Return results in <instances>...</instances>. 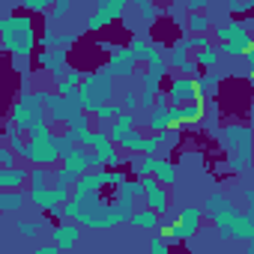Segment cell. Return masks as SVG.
<instances>
[{"label":"cell","instance_id":"1","mask_svg":"<svg viewBox=\"0 0 254 254\" xmlns=\"http://www.w3.org/2000/svg\"><path fill=\"white\" fill-rule=\"evenodd\" d=\"M33 48H36V33L30 15H6L0 21V51L12 57H30Z\"/></svg>","mask_w":254,"mask_h":254},{"label":"cell","instance_id":"2","mask_svg":"<svg viewBox=\"0 0 254 254\" xmlns=\"http://www.w3.org/2000/svg\"><path fill=\"white\" fill-rule=\"evenodd\" d=\"M215 230L221 233V239H236V242H251L254 239V218L251 212H239L230 200H224L212 215Z\"/></svg>","mask_w":254,"mask_h":254},{"label":"cell","instance_id":"3","mask_svg":"<svg viewBox=\"0 0 254 254\" xmlns=\"http://www.w3.org/2000/svg\"><path fill=\"white\" fill-rule=\"evenodd\" d=\"M75 96H78V102H81V108H84V111H93L96 105H102V102H108V99L114 96L111 78H108V75H102V72H90V75H84V78H81V84H78Z\"/></svg>","mask_w":254,"mask_h":254},{"label":"cell","instance_id":"4","mask_svg":"<svg viewBox=\"0 0 254 254\" xmlns=\"http://www.w3.org/2000/svg\"><path fill=\"white\" fill-rule=\"evenodd\" d=\"M72 197V189L69 186H30V191H27V200L33 203V206H39V209H45V212H51L54 218H60L63 215V203Z\"/></svg>","mask_w":254,"mask_h":254},{"label":"cell","instance_id":"5","mask_svg":"<svg viewBox=\"0 0 254 254\" xmlns=\"http://www.w3.org/2000/svg\"><path fill=\"white\" fill-rule=\"evenodd\" d=\"M21 159H27L30 165L54 168V165L60 162V153H57V135H51V138H39V141H27Z\"/></svg>","mask_w":254,"mask_h":254},{"label":"cell","instance_id":"6","mask_svg":"<svg viewBox=\"0 0 254 254\" xmlns=\"http://www.w3.org/2000/svg\"><path fill=\"white\" fill-rule=\"evenodd\" d=\"M215 135L227 153H248L251 150V129L245 123H230L224 129H218Z\"/></svg>","mask_w":254,"mask_h":254},{"label":"cell","instance_id":"7","mask_svg":"<svg viewBox=\"0 0 254 254\" xmlns=\"http://www.w3.org/2000/svg\"><path fill=\"white\" fill-rule=\"evenodd\" d=\"M135 66H138V63H135V57L129 54V48H117V45H114V48H111V60H108L99 72L108 75L111 81H114V78H132Z\"/></svg>","mask_w":254,"mask_h":254},{"label":"cell","instance_id":"8","mask_svg":"<svg viewBox=\"0 0 254 254\" xmlns=\"http://www.w3.org/2000/svg\"><path fill=\"white\" fill-rule=\"evenodd\" d=\"M123 162H126V156L114 141H102L99 147L90 150V168H120Z\"/></svg>","mask_w":254,"mask_h":254},{"label":"cell","instance_id":"9","mask_svg":"<svg viewBox=\"0 0 254 254\" xmlns=\"http://www.w3.org/2000/svg\"><path fill=\"white\" fill-rule=\"evenodd\" d=\"M191 48H189V39H180V42H174L171 45V51H168V66H174V69H180V75H197V63L191 60V54H189Z\"/></svg>","mask_w":254,"mask_h":254},{"label":"cell","instance_id":"10","mask_svg":"<svg viewBox=\"0 0 254 254\" xmlns=\"http://www.w3.org/2000/svg\"><path fill=\"white\" fill-rule=\"evenodd\" d=\"M81 224L78 221H66V218H60V224L51 230V242L60 248V251H72L78 242H81Z\"/></svg>","mask_w":254,"mask_h":254},{"label":"cell","instance_id":"11","mask_svg":"<svg viewBox=\"0 0 254 254\" xmlns=\"http://www.w3.org/2000/svg\"><path fill=\"white\" fill-rule=\"evenodd\" d=\"M197 87H194V78L191 75H177L171 81V90H168V102L171 105H186V102H197Z\"/></svg>","mask_w":254,"mask_h":254},{"label":"cell","instance_id":"12","mask_svg":"<svg viewBox=\"0 0 254 254\" xmlns=\"http://www.w3.org/2000/svg\"><path fill=\"white\" fill-rule=\"evenodd\" d=\"M212 36H215L218 42H239V45H245V48H254V42H251V33H248V24H245V21L218 24V27L212 30Z\"/></svg>","mask_w":254,"mask_h":254},{"label":"cell","instance_id":"13","mask_svg":"<svg viewBox=\"0 0 254 254\" xmlns=\"http://www.w3.org/2000/svg\"><path fill=\"white\" fill-rule=\"evenodd\" d=\"M66 60H69V54H66L63 45H57V48H42V54H39V66H42L51 78H60V75L69 69Z\"/></svg>","mask_w":254,"mask_h":254},{"label":"cell","instance_id":"14","mask_svg":"<svg viewBox=\"0 0 254 254\" xmlns=\"http://www.w3.org/2000/svg\"><path fill=\"white\" fill-rule=\"evenodd\" d=\"M135 126H138V111H126V108H123V111H120V114L105 126L108 141H114V144H117L126 132H129V129H135Z\"/></svg>","mask_w":254,"mask_h":254},{"label":"cell","instance_id":"15","mask_svg":"<svg viewBox=\"0 0 254 254\" xmlns=\"http://www.w3.org/2000/svg\"><path fill=\"white\" fill-rule=\"evenodd\" d=\"M60 159H63V168L72 171L75 177H81L84 171H90V150L81 147V144H75V147H72L69 153H63Z\"/></svg>","mask_w":254,"mask_h":254},{"label":"cell","instance_id":"16","mask_svg":"<svg viewBox=\"0 0 254 254\" xmlns=\"http://www.w3.org/2000/svg\"><path fill=\"white\" fill-rule=\"evenodd\" d=\"M27 171L30 168H24V165H0V189H24Z\"/></svg>","mask_w":254,"mask_h":254},{"label":"cell","instance_id":"17","mask_svg":"<svg viewBox=\"0 0 254 254\" xmlns=\"http://www.w3.org/2000/svg\"><path fill=\"white\" fill-rule=\"evenodd\" d=\"M129 224L135 227V230H159V212L156 209H150V206H138V209H132V215H129Z\"/></svg>","mask_w":254,"mask_h":254},{"label":"cell","instance_id":"18","mask_svg":"<svg viewBox=\"0 0 254 254\" xmlns=\"http://www.w3.org/2000/svg\"><path fill=\"white\" fill-rule=\"evenodd\" d=\"M126 9H129V0H102V3L96 6V15H99L105 24H111V21L123 18Z\"/></svg>","mask_w":254,"mask_h":254},{"label":"cell","instance_id":"19","mask_svg":"<svg viewBox=\"0 0 254 254\" xmlns=\"http://www.w3.org/2000/svg\"><path fill=\"white\" fill-rule=\"evenodd\" d=\"M132 6H135V12H138V21H141L144 27H153V24H156V21L165 15V12L156 6V0H135Z\"/></svg>","mask_w":254,"mask_h":254},{"label":"cell","instance_id":"20","mask_svg":"<svg viewBox=\"0 0 254 254\" xmlns=\"http://www.w3.org/2000/svg\"><path fill=\"white\" fill-rule=\"evenodd\" d=\"M81 78H84V72H78V69H66L60 78H54V90H57L60 96H75Z\"/></svg>","mask_w":254,"mask_h":254},{"label":"cell","instance_id":"21","mask_svg":"<svg viewBox=\"0 0 254 254\" xmlns=\"http://www.w3.org/2000/svg\"><path fill=\"white\" fill-rule=\"evenodd\" d=\"M218 84H221V75L215 72H203V75H194V87H197V96L206 102V96L212 99L218 93Z\"/></svg>","mask_w":254,"mask_h":254},{"label":"cell","instance_id":"22","mask_svg":"<svg viewBox=\"0 0 254 254\" xmlns=\"http://www.w3.org/2000/svg\"><path fill=\"white\" fill-rule=\"evenodd\" d=\"M203 111H206V102H203V99L180 105V126H197L200 117H203Z\"/></svg>","mask_w":254,"mask_h":254},{"label":"cell","instance_id":"23","mask_svg":"<svg viewBox=\"0 0 254 254\" xmlns=\"http://www.w3.org/2000/svg\"><path fill=\"white\" fill-rule=\"evenodd\" d=\"M177 174H180V168L171 162V159H162L159 156V162H156V171H153V177L162 183V186H174L177 183Z\"/></svg>","mask_w":254,"mask_h":254},{"label":"cell","instance_id":"24","mask_svg":"<svg viewBox=\"0 0 254 254\" xmlns=\"http://www.w3.org/2000/svg\"><path fill=\"white\" fill-rule=\"evenodd\" d=\"M168 105H171V102H168ZM168 105L150 111V117H147L150 132H165V129H171V111H168Z\"/></svg>","mask_w":254,"mask_h":254},{"label":"cell","instance_id":"25","mask_svg":"<svg viewBox=\"0 0 254 254\" xmlns=\"http://www.w3.org/2000/svg\"><path fill=\"white\" fill-rule=\"evenodd\" d=\"M120 111H123V105H117V102H111V99H108V102H102V105H96V108L90 111V117H93L96 123H102V126H108V123H111V120H114V117H117Z\"/></svg>","mask_w":254,"mask_h":254},{"label":"cell","instance_id":"26","mask_svg":"<svg viewBox=\"0 0 254 254\" xmlns=\"http://www.w3.org/2000/svg\"><path fill=\"white\" fill-rule=\"evenodd\" d=\"M183 27L189 33H209V15H203V12H186Z\"/></svg>","mask_w":254,"mask_h":254},{"label":"cell","instance_id":"27","mask_svg":"<svg viewBox=\"0 0 254 254\" xmlns=\"http://www.w3.org/2000/svg\"><path fill=\"white\" fill-rule=\"evenodd\" d=\"M194 63H197V69H212L221 57H218V51H215V45H206V48H197L194 51V57H191Z\"/></svg>","mask_w":254,"mask_h":254},{"label":"cell","instance_id":"28","mask_svg":"<svg viewBox=\"0 0 254 254\" xmlns=\"http://www.w3.org/2000/svg\"><path fill=\"white\" fill-rule=\"evenodd\" d=\"M129 48V54L135 57V63H144L153 51V39H132V45H126Z\"/></svg>","mask_w":254,"mask_h":254},{"label":"cell","instance_id":"29","mask_svg":"<svg viewBox=\"0 0 254 254\" xmlns=\"http://www.w3.org/2000/svg\"><path fill=\"white\" fill-rule=\"evenodd\" d=\"M248 168H251V150L248 153H236V156L230 153V162H227V171L230 174H245Z\"/></svg>","mask_w":254,"mask_h":254},{"label":"cell","instance_id":"30","mask_svg":"<svg viewBox=\"0 0 254 254\" xmlns=\"http://www.w3.org/2000/svg\"><path fill=\"white\" fill-rule=\"evenodd\" d=\"M224 200H227V197H224V191H212V194H206V200H203V206H200V209H203V215H212Z\"/></svg>","mask_w":254,"mask_h":254},{"label":"cell","instance_id":"31","mask_svg":"<svg viewBox=\"0 0 254 254\" xmlns=\"http://www.w3.org/2000/svg\"><path fill=\"white\" fill-rule=\"evenodd\" d=\"M15 230H18L21 236H36V233L42 230V221H30V218H18V221H15Z\"/></svg>","mask_w":254,"mask_h":254},{"label":"cell","instance_id":"32","mask_svg":"<svg viewBox=\"0 0 254 254\" xmlns=\"http://www.w3.org/2000/svg\"><path fill=\"white\" fill-rule=\"evenodd\" d=\"M168 248H171L168 236H165L162 230H153V239H150V251H153V254H165Z\"/></svg>","mask_w":254,"mask_h":254},{"label":"cell","instance_id":"33","mask_svg":"<svg viewBox=\"0 0 254 254\" xmlns=\"http://www.w3.org/2000/svg\"><path fill=\"white\" fill-rule=\"evenodd\" d=\"M39 45L42 48H57L60 45V30H54V24H48L45 33H42V39H39Z\"/></svg>","mask_w":254,"mask_h":254},{"label":"cell","instance_id":"34","mask_svg":"<svg viewBox=\"0 0 254 254\" xmlns=\"http://www.w3.org/2000/svg\"><path fill=\"white\" fill-rule=\"evenodd\" d=\"M18 3L27 9V12H48L54 6V0H18Z\"/></svg>","mask_w":254,"mask_h":254},{"label":"cell","instance_id":"35","mask_svg":"<svg viewBox=\"0 0 254 254\" xmlns=\"http://www.w3.org/2000/svg\"><path fill=\"white\" fill-rule=\"evenodd\" d=\"M153 105H156V90H138V108L141 111H153Z\"/></svg>","mask_w":254,"mask_h":254},{"label":"cell","instance_id":"36","mask_svg":"<svg viewBox=\"0 0 254 254\" xmlns=\"http://www.w3.org/2000/svg\"><path fill=\"white\" fill-rule=\"evenodd\" d=\"M6 141H9L6 147H9V150H12V153L21 159V156H24V147H27V141H24V132H18V135H9Z\"/></svg>","mask_w":254,"mask_h":254},{"label":"cell","instance_id":"37","mask_svg":"<svg viewBox=\"0 0 254 254\" xmlns=\"http://www.w3.org/2000/svg\"><path fill=\"white\" fill-rule=\"evenodd\" d=\"M206 45H212L209 33H191V36H189V48H191V51H197V48H206Z\"/></svg>","mask_w":254,"mask_h":254},{"label":"cell","instance_id":"38","mask_svg":"<svg viewBox=\"0 0 254 254\" xmlns=\"http://www.w3.org/2000/svg\"><path fill=\"white\" fill-rule=\"evenodd\" d=\"M54 180H57V186H69V189H72V183H75V180H78V177H75V174H72V171H66V168H63V165H60V168H57V171H54Z\"/></svg>","mask_w":254,"mask_h":254},{"label":"cell","instance_id":"39","mask_svg":"<svg viewBox=\"0 0 254 254\" xmlns=\"http://www.w3.org/2000/svg\"><path fill=\"white\" fill-rule=\"evenodd\" d=\"M123 108H126V111H138V87L123 93Z\"/></svg>","mask_w":254,"mask_h":254},{"label":"cell","instance_id":"40","mask_svg":"<svg viewBox=\"0 0 254 254\" xmlns=\"http://www.w3.org/2000/svg\"><path fill=\"white\" fill-rule=\"evenodd\" d=\"M183 6H186V12H203L209 3L206 0H183Z\"/></svg>","mask_w":254,"mask_h":254},{"label":"cell","instance_id":"41","mask_svg":"<svg viewBox=\"0 0 254 254\" xmlns=\"http://www.w3.org/2000/svg\"><path fill=\"white\" fill-rule=\"evenodd\" d=\"M102 27H105V21H102L99 15H90V18H87V24H84V30H87V33H96V30H102Z\"/></svg>","mask_w":254,"mask_h":254},{"label":"cell","instance_id":"42","mask_svg":"<svg viewBox=\"0 0 254 254\" xmlns=\"http://www.w3.org/2000/svg\"><path fill=\"white\" fill-rule=\"evenodd\" d=\"M57 251H60V248H57L54 242H45V245H39V248H36V254H57Z\"/></svg>","mask_w":254,"mask_h":254},{"label":"cell","instance_id":"43","mask_svg":"<svg viewBox=\"0 0 254 254\" xmlns=\"http://www.w3.org/2000/svg\"><path fill=\"white\" fill-rule=\"evenodd\" d=\"M75 39H78L75 33H60V45H63V48H69V45H72Z\"/></svg>","mask_w":254,"mask_h":254},{"label":"cell","instance_id":"44","mask_svg":"<svg viewBox=\"0 0 254 254\" xmlns=\"http://www.w3.org/2000/svg\"><path fill=\"white\" fill-rule=\"evenodd\" d=\"M165 105H168V93L156 90V105H153V108H165Z\"/></svg>","mask_w":254,"mask_h":254},{"label":"cell","instance_id":"45","mask_svg":"<svg viewBox=\"0 0 254 254\" xmlns=\"http://www.w3.org/2000/svg\"><path fill=\"white\" fill-rule=\"evenodd\" d=\"M90 3H96V6H99V3H102V0H90Z\"/></svg>","mask_w":254,"mask_h":254}]
</instances>
